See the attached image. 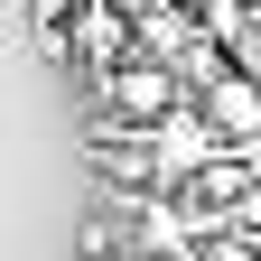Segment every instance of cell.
Masks as SVG:
<instances>
[{"instance_id":"8","label":"cell","mask_w":261,"mask_h":261,"mask_svg":"<svg viewBox=\"0 0 261 261\" xmlns=\"http://www.w3.org/2000/svg\"><path fill=\"white\" fill-rule=\"evenodd\" d=\"M130 10H159V0H130Z\"/></svg>"},{"instance_id":"4","label":"cell","mask_w":261,"mask_h":261,"mask_svg":"<svg viewBox=\"0 0 261 261\" xmlns=\"http://www.w3.org/2000/svg\"><path fill=\"white\" fill-rule=\"evenodd\" d=\"M196 112L224 130V149H261V75L252 65H224L215 84H196Z\"/></svg>"},{"instance_id":"2","label":"cell","mask_w":261,"mask_h":261,"mask_svg":"<svg viewBox=\"0 0 261 261\" xmlns=\"http://www.w3.org/2000/svg\"><path fill=\"white\" fill-rule=\"evenodd\" d=\"M130 47H140V10H130V0H84V10L65 19V56H75L84 75L112 65V56H130Z\"/></svg>"},{"instance_id":"5","label":"cell","mask_w":261,"mask_h":261,"mask_svg":"<svg viewBox=\"0 0 261 261\" xmlns=\"http://www.w3.org/2000/svg\"><path fill=\"white\" fill-rule=\"evenodd\" d=\"M93 168H103L112 187H159V140H149V121L103 112V121H93Z\"/></svg>"},{"instance_id":"7","label":"cell","mask_w":261,"mask_h":261,"mask_svg":"<svg viewBox=\"0 0 261 261\" xmlns=\"http://www.w3.org/2000/svg\"><path fill=\"white\" fill-rule=\"evenodd\" d=\"M140 261H205V243H177V252H140Z\"/></svg>"},{"instance_id":"6","label":"cell","mask_w":261,"mask_h":261,"mask_svg":"<svg viewBox=\"0 0 261 261\" xmlns=\"http://www.w3.org/2000/svg\"><path fill=\"white\" fill-rule=\"evenodd\" d=\"M75 10H84V0H28V19H38L47 38H65V19H75Z\"/></svg>"},{"instance_id":"1","label":"cell","mask_w":261,"mask_h":261,"mask_svg":"<svg viewBox=\"0 0 261 261\" xmlns=\"http://www.w3.org/2000/svg\"><path fill=\"white\" fill-rule=\"evenodd\" d=\"M93 103L121 112V121H168V112L187 103V75H177L168 56L130 47V56H112V65H93Z\"/></svg>"},{"instance_id":"3","label":"cell","mask_w":261,"mask_h":261,"mask_svg":"<svg viewBox=\"0 0 261 261\" xmlns=\"http://www.w3.org/2000/svg\"><path fill=\"white\" fill-rule=\"evenodd\" d=\"M149 140H159V187H187V177H205L215 159H224V130L205 112H168V121H149Z\"/></svg>"}]
</instances>
